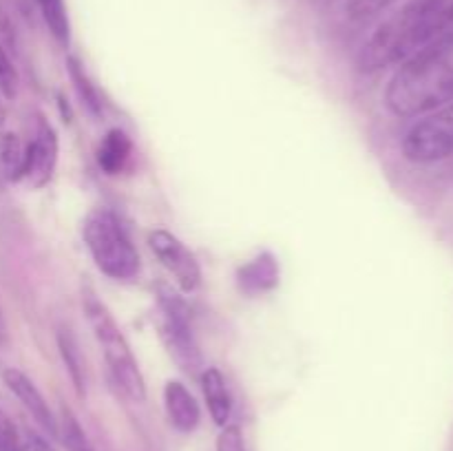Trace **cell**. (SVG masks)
<instances>
[{"mask_svg":"<svg viewBox=\"0 0 453 451\" xmlns=\"http://www.w3.org/2000/svg\"><path fill=\"white\" fill-rule=\"evenodd\" d=\"M217 451H248L243 433L237 424H226L217 436Z\"/></svg>","mask_w":453,"mask_h":451,"instance_id":"cell-21","label":"cell"},{"mask_svg":"<svg viewBox=\"0 0 453 451\" xmlns=\"http://www.w3.org/2000/svg\"><path fill=\"white\" fill-rule=\"evenodd\" d=\"M0 378H3V383L7 385L9 392L22 402V407L34 416L35 423H38L49 436L56 438L58 433H60V429H58V420L56 416H53L51 407H49V402L44 401L40 389L35 387V383L25 374V371L16 370V367H4V370L0 371Z\"/></svg>","mask_w":453,"mask_h":451,"instance_id":"cell-9","label":"cell"},{"mask_svg":"<svg viewBox=\"0 0 453 451\" xmlns=\"http://www.w3.org/2000/svg\"><path fill=\"white\" fill-rule=\"evenodd\" d=\"M164 407L173 427L181 433H193L199 427L202 411L197 401L181 380H168L164 387Z\"/></svg>","mask_w":453,"mask_h":451,"instance_id":"cell-10","label":"cell"},{"mask_svg":"<svg viewBox=\"0 0 453 451\" xmlns=\"http://www.w3.org/2000/svg\"><path fill=\"white\" fill-rule=\"evenodd\" d=\"M394 0H348V11L352 18H370L388 7Z\"/></svg>","mask_w":453,"mask_h":451,"instance_id":"cell-22","label":"cell"},{"mask_svg":"<svg viewBox=\"0 0 453 451\" xmlns=\"http://www.w3.org/2000/svg\"><path fill=\"white\" fill-rule=\"evenodd\" d=\"M22 168H25V146L20 144L18 135L4 133L0 137V188L20 181Z\"/></svg>","mask_w":453,"mask_h":451,"instance_id":"cell-14","label":"cell"},{"mask_svg":"<svg viewBox=\"0 0 453 451\" xmlns=\"http://www.w3.org/2000/svg\"><path fill=\"white\" fill-rule=\"evenodd\" d=\"M58 166V135L53 126L44 119H40L35 128L34 140L25 146V168H22V180L31 188H42L51 181Z\"/></svg>","mask_w":453,"mask_h":451,"instance_id":"cell-8","label":"cell"},{"mask_svg":"<svg viewBox=\"0 0 453 451\" xmlns=\"http://www.w3.org/2000/svg\"><path fill=\"white\" fill-rule=\"evenodd\" d=\"M66 71H69V78L71 82H73L75 91H78L80 100H82V104H87V109L91 111V113H100L102 111V102H100V93H97L96 84L88 80L87 71H84V66L80 65L78 57L69 56L66 57Z\"/></svg>","mask_w":453,"mask_h":451,"instance_id":"cell-17","label":"cell"},{"mask_svg":"<svg viewBox=\"0 0 453 451\" xmlns=\"http://www.w3.org/2000/svg\"><path fill=\"white\" fill-rule=\"evenodd\" d=\"M16 91H18L16 66H13V62L9 60L7 49H4L3 42H0V93L12 100V97H16Z\"/></svg>","mask_w":453,"mask_h":451,"instance_id":"cell-20","label":"cell"},{"mask_svg":"<svg viewBox=\"0 0 453 451\" xmlns=\"http://www.w3.org/2000/svg\"><path fill=\"white\" fill-rule=\"evenodd\" d=\"M62 440L69 451H96L71 409H62Z\"/></svg>","mask_w":453,"mask_h":451,"instance_id":"cell-18","label":"cell"},{"mask_svg":"<svg viewBox=\"0 0 453 451\" xmlns=\"http://www.w3.org/2000/svg\"><path fill=\"white\" fill-rule=\"evenodd\" d=\"M149 246L159 264L175 277L177 286L184 292H195L202 283V268L193 252L180 241L173 233L164 228H155L149 234Z\"/></svg>","mask_w":453,"mask_h":451,"instance_id":"cell-7","label":"cell"},{"mask_svg":"<svg viewBox=\"0 0 453 451\" xmlns=\"http://www.w3.org/2000/svg\"><path fill=\"white\" fill-rule=\"evenodd\" d=\"M58 349H60V356H62V361H65L66 371H69L71 383H73L75 392H78V396H84V392H87L84 363H82V356H80L78 343H75L71 330H65V327H60V330H58Z\"/></svg>","mask_w":453,"mask_h":451,"instance_id":"cell-15","label":"cell"},{"mask_svg":"<svg viewBox=\"0 0 453 451\" xmlns=\"http://www.w3.org/2000/svg\"><path fill=\"white\" fill-rule=\"evenodd\" d=\"M449 34H453V0H407L367 38L358 53V66L363 71L398 66Z\"/></svg>","mask_w":453,"mask_h":451,"instance_id":"cell-1","label":"cell"},{"mask_svg":"<svg viewBox=\"0 0 453 451\" xmlns=\"http://www.w3.org/2000/svg\"><path fill=\"white\" fill-rule=\"evenodd\" d=\"M453 102V34L398 65L385 88V104L398 118H423Z\"/></svg>","mask_w":453,"mask_h":451,"instance_id":"cell-2","label":"cell"},{"mask_svg":"<svg viewBox=\"0 0 453 451\" xmlns=\"http://www.w3.org/2000/svg\"><path fill=\"white\" fill-rule=\"evenodd\" d=\"M40 13H42L44 25L49 27L53 38L62 44L69 47L71 42V20L69 11H66L65 0H38Z\"/></svg>","mask_w":453,"mask_h":451,"instance_id":"cell-16","label":"cell"},{"mask_svg":"<svg viewBox=\"0 0 453 451\" xmlns=\"http://www.w3.org/2000/svg\"><path fill=\"white\" fill-rule=\"evenodd\" d=\"M199 383H202V392L203 398H206L211 418L219 427H226L230 416H233V396H230V389L226 385L224 374L217 367H206L202 371V376H199Z\"/></svg>","mask_w":453,"mask_h":451,"instance_id":"cell-12","label":"cell"},{"mask_svg":"<svg viewBox=\"0 0 453 451\" xmlns=\"http://www.w3.org/2000/svg\"><path fill=\"white\" fill-rule=\"evenodd\" d=\"M237 283L239 290L246 294H261V292L273 290L279 283L277 259L270 252H261L239 268Z\"/></svg>","mask_w":453,"mask_h":451,"instance_id":"cell-11","label":"cell"},{"mask_svg":"<svg viewBox=\"0 0 453 451\" xmlns=\"http://www.w3.org/2000/svg\"><path fill=\"white\" fill-rule=\"evenodd\" d=\"M401 150L414 164H436L453 157V102L411 124L403 135Z\"/></svg>","mask_w":453,"mask_h":451,"instance_id":"cell-5","label":"cell"},{"mask_svg":"<svg viewBox=\"0 0 453 451\" xmlns=\"http://www.w3.org/2000/svg\"><path fill=\"white\" fill-rule=\"evenodd\" d=\"M133 153V141L122 128H111L97 149V164L106 175H119L127 168Z\"/></svg>","mask_w":453,"mask_h":451,"instance_id":"cell-13","label":"cell"},{"mask_svg":"<svg viewBox=\"0 0 453 451\" xmlns=\"http://www.w3.org/2000/svg\"><path fill=\"white\" fill-rule=\"evenodd\" d=\"M84 243L97 268L111 279H133L140 272V255L119 217L109 208L88 212L82 228Z\"/></svg>","mask_w":453,"mask_h":451,"instance_id":"cell-4","label":"cell"},{"mask_svg":"<svg viewBox=\"0 0 453 451\" xmlns=\"http://www.w3.org/2000/svg\"><path fill=\"white\" fill-rule=\"evenodd\" d=\"M82 308L88 318V325H91L93 334H96L97 343H100L102 354H104V363L109 367V376L115 387H118V392L122 396H127L128 401L144 402V376H142L140 365H137L135 356L131 352V345L124 339L113 314L97 299V294L91 287H84L82 290Z\"/></svg>","mask_w":453,"mask_h":451,"instance_id":"cell-3","label":"cell"},{"mask_svg":"<svg viewBox=\"0 0 453 451\" xmlns=\"http://www.w3.org/2000/svg\"><path fill=\"white\" fill-rule=\"evenodd\" d=\"M157 303L162 312V339L168 352L186 371H195L202 367V354L190 325L188 305L168 286H159Z\"/></svg>","mask_w":453,"mask_h":451,"instance_id":"cell-6","label":"cell"},{"mask_svg":"<svg viewBox=\"0 0 453 451\" xmlns=\"http://www.w3.org/2000/svg\"><path fill=\"white\" fill-rule=\"evenodd\" d=\"M4 119H7V109H4V104H3V102H0V128H3Z\"/></svg>","mask_w":453,"mask_h":451,"instance_id":"cell-25","label":"cell"},{"mask_svg":"<svg viewBox=\"0 0 453 451\" xmlns=\"http://www.w3.org/2000/svg\"><path fill=\"white\" fill-rule=\"evenodd\" d=\"M0 451H27L25 436L18 432L13 420L0 409Z\"/></svg>","mask_w":453,"mask_h":451,"instance_id":"cell-19","label":"cell"},{"mask_svg":"<svg viewBox=\"0 0 453 451\" xmlns=\"http://www.w3.org/2000/svg\"><path fill=\"white\" fill-rule=\"evenodd\" d=\"M25 442H27V451H58L47 438H42L40 433L35 432H27L25 433Z\"/></svg>","mask_w":453,"mask_h":451,"instance_id":"cell-23","label":"cell"},{"mask_svg":"<svg viewBox=\"0 0 453 451\" xmlns=\"http://www.w3.org/2000/svg\"><path fill=\"white\" fill-rule=\"evenodd\" d=\"M4 340H7V323H4L3 310H0V343H4Z\"/></svg>","mask_w":453,"mask_h":451,"instance_id":"cell-24","label":"cell"}]
</instances>
